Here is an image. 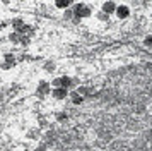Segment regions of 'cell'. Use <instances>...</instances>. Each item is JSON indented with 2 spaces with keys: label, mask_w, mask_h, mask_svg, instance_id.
I'll use <instances>...</instances> for the list:
<instances>
[{
  "label": "cell",
  "mask_w": 152,
  "mask_h": 151,
  "mask_svg": "<svg viewBox=\"0 0 152 151\" xmlns=\"http://www.w3.org/2000/svg\"><path fill=\"white\" fill-rule=\"evenodd\" d=\"M110 2H111V0H110Z\"/></svg>",
  "instance_id": "cell-7"
},
{
  "label": "cell",
  "mask_w": 152,
  "mask_h": 151,
  "mask_svg": "<svg viewBox=\"0 0 152 151\" xmlns=\"http://www.w3.org/2000/svg\"><path fill=\"white\" fill-rule=\"evenodd\" d=\"M53 96H55V98H58V100H62V98H65V96H67V91H65V89H62V88H58V89H55V91H53Z\"/></svg>",
  "instance_id": "cell-3"
},
{
  "label": "cell",
  "mask_w": 152,
  "mask_h": 151,
  "mask_svg": "<svg viewBox=\"0 0 152 151\" xmlns=\"http://www.w3.org/2000/svg\"><path fill=\"white\" fill-rule=\"evenodd\" d=\"M72 98H74V101H75V103H79L80 100H82V98H80V96L77 95V93H74V96H72Z\"/></svg>",
  "instance_id": "cell-6"
},
{
  "label": "cell",
  "mask_w": 152,
  "mask_h": 151,
  "mask_svg": "<svg viewBox=\"0 0 152 151\" xmlns=\"http://www.w3.org/2000/svg\"><path fill=\"white\" fill-rule=\"evenodd\" d=\"M75 14L79 16V17H87V16L91 14V10L86 5H80V4H79V5H75Z\"/></svg>",
  "instance_id": "cell-1"
},
{
  "label": "cell",
  "mask_w": 152,
  "mask_h": 151,
  "mask_svg": "<svg viewBox=\"0 0 152 151\" xmlns=\"http://www.w3.org/2000/svg\"><path fill=\"white\" fill-rule=\"evenodd\" d=\"M115 9H116V7H115V4H113V2H106V4L103 5V10H104L106 14H111Z\"/></svg>",
  "instance_id": "cell-2"
},
{
  "label": "cell",
  "mask_w": 152,
  "mask_h": 151,
  "mask_svg": "<svg viewBox=\"0 0 152 151\" xmlns=\"http://www.w3.org/2000/svg\"><path fill=\"white\" fill-rule=\"evenodd\" d=\"M56 2V7H60V9H63V7H67L72 4V0H55Z\"/></svg>",
  "instance_id": "cell-5"
},
{
  "label": "cell",
  "mask_w": 152,
  "mask_h": 151,
  "mask_svg": "<svg viewBox=\"0 0 152 151\" xmlns=\"http://www.w3.org/2000/svg\"><path fill=\"white\" fill-rule=\"evenodd\" d=\"M128 16V9L125 5H121V7H118V17L121 19V17H126Z\"/></svg>",
  "instance_id": "cell-4"
}]
</instances>
